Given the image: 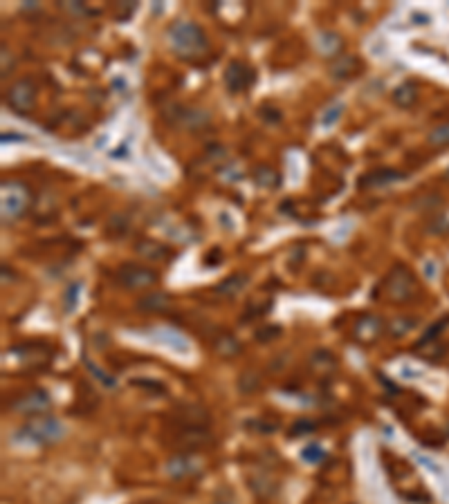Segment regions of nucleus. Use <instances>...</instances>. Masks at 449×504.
Instances as JSON below:
<instances>
[{
    "label": "nucleus",
    "mask_w": 449,
    "mask_h": 504,
    "mask_svg": "<svg viewBox=\"0 0 449 504\" xmlns=\"http://www.w3.org/2000/svg\"><path fill=\"white\" fill-rule=\"evenodd\" d=\"M429 144L434 148H447L449 146V124L436 126L434 130L429 133Z\"/></svg>",
    "instance_id": "6ab92c4d"
},
{
    "label": "nucleus",
    "mask_w": 449,
    "mask_h": 504,
    "mask_svg": "<svg viewBox=\"0 0 449 504\" xmlns=\"http://www.w3.org/2000/svg\"><path fill=\"white\" fill-rule=\"evenodd\" d=\"M248 283H250V276H245V273H236V276H230L227 280H223L216 292L223 294V296H236Z\"/></svg>",
    "instance_id": "dca6fc26"
},
{
    "label": "nucleus",
    "mask_w": 449,
    "mask_h": 504,
    "mask_svg": "<svg viewBox=\"0 0 449 504\" xmlns=\"http://www.w3.org/2000/svg\"><path fill=\"white\" fill-rule=\"evenodd\" d=\"M252 83H254V72L248 65L236 63V61L230 63V67H227V72H225L227 88H230L232 92H243V90H248Z\"/></svg>",
    "instance_id": "6e6552de"
},
{
    "label": "nucleus",
    "mask_w": 449,
    "mask_h": 504,
    "mask_svg": "<svg viewBox=\"0 0 449 504\" xmlns=\"http://www.w3.org/2000/svg\"><path fill=\"white\" fill-rule=\"evenodd\" d=\"M50 406H52V399H50L45 390H34L30 395L19 397L12 404V408L21 415H41V413H45Z\"/></svg>",
    "instance_id": "0eeeda50"
},
{
    "label": "nucleus",
    "mask_w": 449,
    "mask_h": 504,
    "mask_svg": "<svg viewBox=\"0 0 449 504\" xmlns=\"http://www.w3.org/2000/svg\"><path fill=\"white\" fill-rule=\"evenodd\" d=\"M380 330H382V321L377 316H364L358 325H355V336L369 343V341H373L380 334Z\"/></svg>",
    "instance_id": "ddd939ff"
},
{
    "label": "nucleus",
    "mask_w": 449,
    "mask_h": 504,
    "mask_svg": "<svg viewBox=\"0 0 449 504\" xmlns=\"http://www.w3.org/2000/svg\"><path fill=\"white\" fill-rule=\"evenodd\" d=\"M413 325H416V319H395L391 325H388V332L393 336H404L406 332H411Z\"/></svg>",
    "instance_id": "aec40b11"
},
{
    "label": "nucleus",
    "mask_w": 449,
    "mask_h": 504,
    "mask_svg": "<svg viewBox=\"0 0 449 504\" xmlns=\"http://www.w3.org/2000/svg\"><path fill=\"white\" fill-rule=\"evenodd\" d=\"M28 207V189L19 182L3 184V213L5 218H16Z\"/></svg>",
    "instance_id": "423d86ee"
},
{
    "label": "nucleus",
    "mask_w": 449,
    "mask_h": 504,
    "mask_svg": "<svg viewBox=\"0 0 449 504\" xmlns=\"http://www.w3.org/2000/svg\"><path fill=\"white\" fill-rule=\"evenodd\" d=\"M393 101L400 108H411L418 101V88H416V83L404 81V83L397 85V88L393 90Z\"/></svg>",
    "instance_id": "4468645a"
},
{
    "label": "nucleus",
    "mask_w": 449,
    "mask_h": 504,
    "mask_svg": "<svg viewBox=\"0 0 449 504\" xmlns=\"http://www.w3.org/2000/svg\"><path fill=\"white\" fill-rule=\"evenodd\" d=\"M358 70H360V61L355 56H340L333 63V67H330L335 79H349V76H353Z\"/></svg>",
    "instance_id": "2eb2a0df"
},
{
    "label": "nucleus",
    "mask_w": 449,
    "mask_h": 504,
    "mask_svg": "<svg viewBox=\"0 0 449 504\" xmlns=\"http://www.w3.org/2000/svg\"><path fill=\"white\" fill-rule=\"evenodd\" d=\"M324 457H326V453L321 450V446H317V444H310V446L303 448V459H306V462H310V464H317Z\"/></svg>",
    "instance_id": "4be33fe9"
},
{
    "label": "nucleus",
    "mask_w": 449,
    "mask_h": 504,
    "mask_svg": "<svg viewBox=\"0 0 449 504\" xmlns=\"http://www.w3.org/2000/svg\"><path fill=\"white\" fill-rule=\"evenodd\" d=\"M312 431H315V426H312L310 422H299V424L292 426V435H308Z\"/></svg>",
    "instance_id": "5701e85b"
},
{
    "label": "nucleus",
    "mask_w": 449,
    "mask_h": 504,
    "mask_svg": "<svg viewBox=\"0 0 449 504\" xmlns=\"http://www.w3.org/2000/svg\"><path fill=\"white\" fill-rule=\"evenodd\" d=\"M63 424L56 422L54 417H47V415H41V417H34L28 424L23 426L21 433L16 435V439H23V442H30V444H54L63 437Z\"/></svg>",
    "instance_id": "f03ea898"
},
{
    "label": "nucleus",
    "mask_w": 449,
    "mask_h": 504,
    "mask_svg": "<svg viewBox=\"0 0 449 504\" xmlns=\"http://www.w3.org/2000/svg\"><path fill=\"white\" fill-rule=\"evenodd\" d=\"M202 471V462L193 455H177L166 464V473L171 477H193Z\"/></svg>",
    "instance_id": "1a4fd4ad"
},
{
    "label": "nucleus",
    "mask_w": 449,
    "mask_h": 504,
    "mask_svg": "<svg viewBox=\"0 0 449 504\" xmlns=\"http://www.w3.org/2000/svg\"><path fill=\"white\" fill-rule=\"evenodd\" d=\"M117 280L126 289H146L157 283V273L149 267H142V264L129 262V264H122L120 271H117Z\"/></svg>",
    "instance_id": "20e7f679"
},
{
    "label": "nucleus",
    "mask_w": 449,
    "mask_h": 504,
    "mask_svg": "<svg viewBox=\"0 0 449 504\" xmlns=\"http://www.w3.org/2000/svg\"><path fill=\"white\" fill-rule=\"evenodd\" d=\"M447 175H449V170H447Z\"/></svg>",
    "instance_id": "393cba45"
},
{
    "label": "nucleus",
    "mask_w": 449,
    "mask_h": 504,
    "mask_svg": "<svg viewBox=\"0 0 449 504\" xmlns=\"http://www.w3.org/2000/svg\"><path fill=\"white\" fill-rule=\"evenodd\" d=\"M278 334V328H272V330H265V332H259V334H256V339H261V341H265L267 336H276Z\"/></svg>",
    "instance_id": "b1692460"
},
{
    "label": "nucleus",
    "mask_w": 449,
    "mask_h": 504,
    "mask_svg": "<svg viewBox=\"0 0 449 504\" xmlns=\"http://www.w3.org/2000/svg\"><path fill=\"white\" fill-rule=\"evenodd\" d=\"M7 104H10L16 113H30L36 106V88L28 79L16 81L10 90H7Z\"/></svg>",
    "instance_id": "39448f33"
},
{
    "label": "nucleus",
    "mask_w": 449,
    "mask_h": 504,
    "mask_svg": "<svg viewBox=\"0 0 449 504\" xmlns=\"http://www.w3.org/2000/svg\"><path fill=\"white\" fill-rule=\"evenodd\" d=\"M140 253L144 255V258H149V260H164L166 258V249L162 244H157V242H142L140 247Z\"/></svg>",
    "instance_id": "a211bd4d"
},
{
    "label": "nucleus",
    "mask_w": 449,
    "mask_h": 504,
    "mask_svg": "<svg viewBox=\"0 0 449 504\" xmlns=\"http://www.w3.org/2000/svg\"><path fill=\"white\" fill-rule=\"evenodd\" d=\"M214 345H216V350H218V352L223 354V356H234V354L241 350L239 341H236L234 336H230V334L218 336V339L214 341Z\"/></svg>",
    "instance_id": "f3484780"
},
{
    "label": "nucleus",
    "mask_w": 449,
    "mask_h": 504,
    "mask_svg": "<svg viewBox=\"0 0 449 504\" xmlns=\"http://www.w3.org/2000/svg\"><path fill=\"white\" fill-rule=\"evenodd\" d=\"M168 41L175 52H180L184 56H196L202 54L207 49V36L196 23L189 21H177L175 25H171L168 30Z\"/></svg>",
    "instance_id": "f257e3e1"
},
{
    "label": "nucleus",
    "mask_w": 449,
    "mask_h": 504,
    "mask_svg": "<svg viewBox=\"0 0 449 504\" xmlns=\"http://www.w3.org/2000/svg\"><path fill=\"white\" fill-rule=\"evenodd\" d=\"M384 294L393 303H404L413 298L416 296V278H413V273L406 267H395L388 273L384 283Z\"/></svg>",
    "instance_id": "7ed1b4c3"
},
{
    "label": "nucleus",
    "mask_w": 449,
    "mask_h": 504,
    "mask_svg": "<svg viewBox=\"0 0 449 504\" xmlns=\"http://www.w3.org/2000/svg\"><path fill=\"white\" fill-rule=\"evenodd\" d=\"M168 307H171V298H168L166 294H160V292L146 294L144 298H140V303H138V310L140 312H149V314L166 312Z\"/></svg>",
    "instance_id": "f8f14e48"
},
{
    "label": "nucleus",
    "mask_w": 449,
    "mask_h": 504,
    "mask_svg": "<svg viewBox=\"0 0 449 504\" xmlns=\"http://www.w3.org/2000/svg\"><path fill=\"white\" fill-rule=\"evenodd\" d=\"M256 184L259 186H278L281 184V179L274 173V170L270 168H259L256 170Z\"/></svg>",
    "instance_id": "412c9836"
},
{
    "label": "nucleus",
    "mask_w": 449,
    "mask_h": 504,
    "mask_svg": "<svg viewBox=\"0 0 449 504\" xmlns=\"http://www.w3.org/2000/svg\"><path fill=\"white\" fill-rule=\"evenodd\" d=\"M404 179V173H397V170H391V168H380V170H371L369 175L362 177V186L364 189H382V186H388L393 182H400Z\"/></svg>",
    "instance_id": "9d476101"
},
{
    "label": "nucleus",
    "mask_w": 449,
    "mask_h": 504,
    "mask_svg": "<svg viewBox=\"0 0 449 504\" xmlns=\"http://www.w3.org/2000/svg\"><path fill=\"white\" fill-rule=\"evenodd\" d=\"M151 336H155L160 343H164L168 347L177 350V352H186L189 350V343H186V339L180 334V332H175L171 328H160V330H153L151 332Z\"/></svg>",
    "instance_id": "9b49d317"
}]
</instances>
